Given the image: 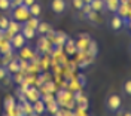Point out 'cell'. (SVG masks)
<instances>
[{
    "label": "cell",
    "mask_w": 131,
    "mask_h": 116,
    "mask_svg": "<svg viewBox=\"0 0 131 116\" xmlns=\"http://www.w3.org/2000/svg\"><path fill=\"white\" fill-rule=\"evenodd\" d=\"M104 106H106V110L109 113H118L121 107H122V98H121V95L119 94H109L107 95L106 101H104Z\"/></svg>",
    "instance_id": "6da1fadb"
},
{
    "label": "cell",
    "mask_w": 131,
    "mask_h": 116,
    "mask_svg": "<svg viewBox=\"0 0 131 116\" xmlns=\"http://www.w3.org/2000/svg\"><path fill=\"white\" fill-rule=\"evenodd\" d=\"M10 10V19H14L16 22H25L28 18L31 17L30 15V10H28V6H24V5H19L14 9H9Z\"/></svg>",
    "instance_id": "7a4b0ae2"
},
{
    "label": "cell",
    "mask_w": 131,
    "mask_h": 116,
    "mask_svg": "<svg viewBox=\"0 0 131 116\" xmlns=\"http://www.w3.org/2000/svg\"><path fill=\"white\" fill-rule=\"evenodd\" d=\"M10 45H12L14 51H19V49H23L25 45H27V40H25V37L23 36V33L18 31V33H15L14 36H12V39H10Z\"/></svg>",
    "instance_id": "3957f363"
},
{
    "label": "cell",
    "mask_w": 131,
    "mask_h": 116,
    "mask_svg": "<svg viewBox=\"0 0 131 116\" xmlns=\"http://www.w3.org/2000/svg\"><path fill=\"white\" fill-rule=\"evenodd\" d=\"M66 9H67V2H66V0H52V2H51V10H52L55 15L64 14Z\"/></svg>",
    "instance_id": "277c9868"
},
{
    "label": "cell",
    "mask_w": 131,
    "mask_h": 116,
    "mask_svg": "<svg viewBox=\"0 0 131 116\" xmlns=\"http://www.w3.org/2000/svg\"><path fill=\"white\" fill-rule=\"evenodd\" d=\"M24 97H25L27 101L34 103V101H37V100L42 98V94L39 92V89H36V88H28V89L24 91Z\"/></svg>",
    "instance_id": "5b68a950"
},
{
    "label": "cell",
    "mask_w": 131,
    "mask_h": 116,
    "mask_svg": "<svg viewBox=\"0 0 131 116\" xmlns=\"http://www.w3.org/2000/svg\"><path fill=\"white\" fill-rule=\"evenodd\" d=\"M109 27H110V30H113V31H119V30H122L124 27V19L119 15H116L115 14L113 17L110 18V21H109Z\"/></svg>",
    "instance_id": "8992f818"
},
{
    "label": "cell",
    "mask_w": 131,
    "mask_h": 116,
    "mask_svg": "<svg viewBox=\"0 0 131 116\" xmlns=\"http://www.w3.org/2000/svg\"><path fill=\"white\" fill-rule=\"evenodd\" d=\"M130 10H131L130 0H128V2H121L119 8H118V10H116V15H119L121 18H128V15H130Z\"/></svg>",
    "instance_id": "52a82bcc"
},
{
    "label": "cell",
    "mask_w": 131,
    "mask_h": 116,
    "mask_svg": "<svg viewBox=\"0 0 131 116\" xmlns=\"http://www.w3.org/2000/svg\"><path fill=\"white\" fill-rule=\"evenodd\" d=\"M6 68H8V72H9V73H14V75L19 73V72H21L19 60H18V58H12V60L9 61L8 64H6Z\"/></svg>",
    "instance_id": "ba28073f"
},
{
    "label": "cell",
    "mask_w": 131,
    "mask_h": 116,
    "mask_svg": "<svg viewBox=\"0 0 131 116\" xmlns=\"http://www.w3.org/2000/svg\"><path fill=\"white\" fill-rule=\"evenodd\" d=\"M119 5H121V0H104V8L110 14H116Z\"/></svg>",
    "instance_id": "9c48e42d"
},
{
    "label": "cell",
    "mask_w": 131,
    "mask_h": 116,
    "mask_svg": "<svg viewBox=\"0 0 131 116\" xmlns=\"http://www.w3.org/2000/svg\"><path fill=\"white\" fill-rule=\"evenodd\" d=\"M51 30H52V27H51L49 22H46V21H40L39 25H37V28H36V33L40 34V36H46Z\"/></svg>",
    "instance_id": "30bf717a"
},
{
    "label": "cell",
    "mask_w": 131,
    "mask_h": 116,
    "mask_svg": "<svg viewBox=\"0 0 131 116\" xmlns=\"http://www.w3.org/2000/svg\"><path fill=\"white\" fill-rule=\"evenodd\" d=\"M14 48L10 45V40L6 39H0V54H12Z\"/></svg>",
    "instance_id": "8fae6325"
},
{
    "label": "cell",
    "mask_w": 131,
    "mask_h": 116,
    "mask_svg": "<svg viewBox=\"0 0 131 116\" xmlns=\"http://www.w3.org/2000/svg\"><path fill=\"white\" fill-rule=\"evenodd\" d=\"M33 110H34V113H37V115H42V113H45L46 112V106H45V101L43 100H37V101H34L33 103Z\"/></svg>",
    "instance_id": "7c38bea8"
},
{
    "label": "cell",
    "mask_w": 131,
    "mask_h": 116,
    "mask_svg": "<svg viewBox=\"0 0 131 116\" xmlns=\"http://www.w3.org/2000/svg\"><path fill=\"white\" fill-rule=\"evenodd\" d=\"M91 8L94 12H98V14H101V12H104L106 8H104V0H92L90 3Z\"/></svg>",
    "instance_id": "4fadbf2b"
},
{
    "label": "cell",
    "mask_w": 131,
    "mask_h": 116,
    "mask_svg": "<svg viewBox=\"0 0 131 116\" xmlns=\"http://www.w3.org/2000/svg\"><path fill=\"white\" fill-rule=\"evenodd\" d=\"M21 33L23 36L25 37V40H31L34 39V36H36V30H33V28H28V27H25V25H21Z\"/></svg>",
    "instance_id": "5bb4252c"
},
{
    "label": "cell",
    "mask_w": 131,
    "mask_h": 116,
    "mask_svg": "<svg viewBox=\"0 0 131 116\" xmlns=\"http://www.w3.org/2000/svg\"><path fill=\"white\" fill-rule=\"evenodd\" d=\"M45 106H46V112L48 113H57L58 112V109H60V104H58V101H55V100L52 98V100H49L48 103H45Z\"/></svg>",
    "instance_id": "9a60e30c"
},
{
    "label": "cell",
    "mask_w": 131,
    "mask_h": 116,
    "mask_svg": "<svg viewBox=\"0 0 131 116\" xmlns=\"http://www.w3.org/2000/svg\"><path fill=\"white\" fill-rule=\"evenodd\" d=\"M28 10H30V15L34 18H39L42 14V6L39 3H33L31 6H28Z\"/></svg>",
    "instance_id": "2e32d148"
},
{
    "label": "cell",
    "mask_w": 131,
    "mask_h": 116,
    "mask_svg": "<svg viewBox=\"0 0 131 116\" xmlns=\"http://www.w3.org/2000/svg\"><path fill=\"white\" fill-rule=\"evenodd\" d=\"M85 18L90 21L92 25H98L100 24V18H98V12H94V10H91L90 14H86Z\"/></svg>",
    "instance_id": "e0dca14e"
},
{
    "label": "cell",
    "mask_w": 131,
    "mask_h": 116,
    "mask_svg": "<svg viewBox=\"0 0 131 116\" xmlns=\"http://www.w3.org/2000/svg\"><path fill=\"white\" fill-rule=\"evenodd\" d=\"M21 22H16V21H14V19H10V22H9V25H8V31H10L12 34H15V33H18V31H21Z\"/></svg>",
    "instance_id": "ac0fdd59"
},
{
    "label": "cell",
    "mask_w": 131,
    "mask_h": 116,
    "mask_svg": "<svg viewBox=\"0 0 131 116\" xmlns=\"http://www.w3.org/2000/svg\"><path fill=\"white\" fill-rule=\"evenodd\" d=\"M39 22H40V19H39V18L30 17L25 22H23V25L28 27V28H33V30H36V28H37V25H39Z\"/></svg>",
    "instance_id": "d6986e66"
},
{
    "label": "cell",
    "mask_w": 131,
    "mask_h": 116,
    "mask_svg": "<svg viewBox=\"0 0 131 116\" xmlns=\"http://www.w3.org/2000/svg\"><path fill=\"white\" fill-rule=\"evenodd\" d=\"M21 103H23V109H24L25 116H27V115H31V113H34V110H33V103L27 101V100L21 101Z\"/></svg>",
    "instance_id": "ffe728a7"
},
{
    "label": "cell",
    "mask_w": 131,
    "mask_h": 116,
    "mask_svg": "<svg viewBox=\"0 0 131 116\" xmlns=\"http://www.w3.org/2000/svg\"><path fill=\"white\" fill-rule=\"evenodd\" d=\"M52 116H74L73 112H70V110H67V109H58L57 113H54Z\"/></svg>",
    "instance_id": "44dd1931"
},
{
    "label": "cell",
    "mask_w": 131,
    "mask_h": 116,
    "mask_svg": "<svg viewBox=\"0 0 131 116\" xmlns=\"http://www.w3.org/2000/svg\"><path fill=\"white\" fill-rule=\"evenodd\" d=\"M9 22H10V18H8V17H0V30H6L8 28V25H9Z\"/></svg>",
    "instance_id": "7402d4cb"
},
{
    "label": "cell",
    "mask_w": 131,
    "mask_h": 116,
    "mask_svg": "<svg viewBox=\"0 0 131 116\" xmlns=\"http://www.w3.org/2000/svg\"><path fill=\"white\" fill-rule=\"evenodd\" d=\"M64 45H66V49H67L69 54H73L74 51H76V43H74L73 40H67Z\"/></svg>",
    "instance_id": "603a6c76"
},
{
    "label": "cell",
    "mask_w": 131,
    "mask_h": 116,
    "mask_svg": "<svg viewBox=\"0 0 131 116\" xmlns=\"http://www.w3.org/2000/svg\"><path fill=\"white\" fill-rule=\"evenodd\" d=\"M8 75H9V72H8V68H6V66L2 64L0 66V80H5L8 77Z\"/></svg>",
    "instance_id": "cb8c5ba5"
},
{
    "label": "cell",
    "mask_w": 131,
    "mask_h": 116,
    "mask_svg": "<svg viewBox=\"0 0 131 116\" xmlns=\"http://www.w3.org/2000/svg\"><path fill=\"white\" fill-rule=\"evenodd\" d=\"M55 43H58V45H64L66 42H67V36L66 34H63V33H58L57 34V39H55Z\"/></svg>",
    "instance_id": "d4e9b609"
},
{
    "label": "cell",
    "mask_w": 131,
    "mask_h": 116,
    "mask_svg": "<svg viewBox=\"0 0 131 116\" xmlns=\"http://www.w3.org/2000/svg\"><path fill=\"white\" fill-rule=\"evenodd\" d=\"M10 9V0H0V10H9Z\"/></svg>",
    "instance_id": "484cf974"
},
{
    "label": "cell",
    "mask_w": 131,
    "mask_h": 116,
    "mask_svg": "<svg viewBox=\"0 0 131 116\" xmlns=\"http://www.w3.org/2000/svg\"><path fill=\"white\" fill-rule=\"evenodd\" d=\"M122 89H124V92H125L127 95H130V97H131V79H128L127 82L124 83Z\"/></svg>",
    "instance_id": "4316f807"
},
{
    "label": "cell",
    "mask_w": 131,
    "mask_h": 116,
    "mask_svg": "<svg viewBox=\"0 0 131 116\" xmlns=\"http://www.w3.org/2000/svg\"><path fill=\"white\" fill-rule=\"evenodd\" d=\"M72 5H73V8L76 9V10H81L85 3H83V0H72Z\"/></svg>",
    "instance_id": "83f0119b"
},
{
    "label": "cell",
    "mask_w": 131,
    "mask_h": 116,
    "mask_svg": "<svg viewBox=\"0 0 131 116\" xmlns=\"http://www.w3.org/2000/svg\"><path fill=\"white\" fill-rule=\"evenodd\" d=\"M91 10H92V8H91V5H83V8L81 9V12L83 14V15H86V14H90Z\"/></svg>",
    "instance_id": "f1b7e54d"
},
{
    "label": "cell",
    "mask_w": 131,
    "mask_h": 116,
    "mask_svg": "<svg viewBox=\"0 0 131 116\" xmlns=\"http://www.w3.org/2000/svg\"><path fill=\"white\" fill-rule=\"evenodd\" d=\"M33 3H36V0H23V5L24 6H31Z\"/></svg>",
    "instance_id": "f546056e"
},
{
    "label": "cell",
    "mask_w": 131,
    "mask_h": 116,
    "mask_svg": "<svg viewBox=\"0 0 131 116\" xmlns=\"http://www.w3.org/2000/svg\"><path fill=\"white\" fill-rule=\"evenodd\" d=\"M122 116H131V112L130 110H127V112H124L122 113Z\"/></svg>",
    "instance_id": "4dcf8cb0"
},
{
    "label": "cell",
    "mask_w": 131,
    "mask_h": 116,
    "mask_svg": "<svg viewBox=\"0 0 131 116\" xmlns=\"http://www.w3.org/2000/svg\"><path fill=\"white\" fill-rule=\"evenodd\" d=\"M127 28H130V30H131V19H128V24H127Z\"/></svg>",
    "instance_id": "1f68e13d"
},
{
    "label": "cell",
    "mask_w": 131,
    "mask_h": 116,
    "mask_svg": "<svg viewBox=\"0 0 131 116\" xmlns=\"http://www.w3.org/2000/svg\"><path fill=\"white\" fill-rule=\"evenodd\" d=\"M27 116H40V115H37V113H31V115H27Z\"/></svg>",
    "instance_id": "d6a6232c"
},
{
    "label": "cell",
    "mask_w": 131,
    "mask_h": 116,
    "mask_svg": "<svg viewBox=\"0 0 131 116\" xmlns=\"http://www.w3.org/2000/svg\"><path fill=\"white\" fill-rule=\"evenodd\" d=\"M121 2H128V0H121Z\"/></svg>",
    "instance_id": "836d02e7"
},
{
    "label": "cell",
    "mask_w": 131,
    "mask_h": 116,
    "mask_svg": "<svg viewBox=\"0 0 131 116\" xmlns=\"http://www.w3.org/2000/svg\"><path fill=\"white\" fill-rule=\"evenodd\" d=\"M130 52H131V45H130Z\"/></svg>",
    "instance_id": "e575fe53"
},
{
    "label": "cell",
    "mask_w": 131,
    "mask_h": 116,
    "mask_svg": "<svg viewBox=\"0 0 131 116\" xmlns=\"http://www.w3.org/2000/svg\"><path fill=\"white\" fill-rule=\"evenodd\" d=\"M10 2H12V0H10Z\"/></svg>",
    "instance_id": "d590c367"
}]
</instances>
